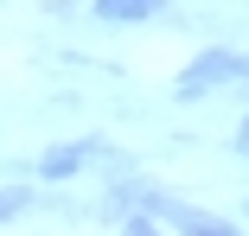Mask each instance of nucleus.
<instances>
[{
    "instance_id": "f257e3e1",
    "label": "nucleus",
    "mask_w": 249,
    "mask_h": 236,
    "mask_svg": "<svg viewBox=\"0 0 249 236\" xmlns=\"http://www.w3.org/2000/svg\"><path fill=\"white\" fill-rule=\"evenodd\" d=\"M230 83H249V45H198V58L173 77V109L211 102Z\"/></svg>"
},
{
    "instance_id": "f03ea898",
    "label": "nucleus",
    "mask_w": 249,
    "mask_h": 236,
    "mask_svg": "<svg viewBox=\"0 0 249 236\" xmlns=\"http://www.w3.org/2000/svg\"><path fill=\"white\" fill-rule=\"evenodd\" d=\"M83 179V153H77V140H45V147L32 153V185H77Z\"/></svg>"
},
{
    "instance_id": "20e7f679",
    "label": "nucleus",
    "mask_w": 249,
    "mask_h": 236,
    "mask_svg": "<svg viewBox=\"0 0 249 236\" xmlns=\"http://www.w3.org/2000/svg\"><path fill=\"white\" fill-rule=\"evenodd\" d=\"M32 217V185H0V223Z\"/></svg>"
},
{
    "instance_id": "39448f33",
    "label": "nucleus",
    "mask_w": 249,
    "mask_h": 236,
    "mask_svg": "<svg viewBox=\"0 0 249 236\" xmlns=\"http://www.w3.org/2000/svg\"><path fill=\"white\" fill-rule=\"evenodd\" d=\"M115 236H166V230H160L154 217H141V211H134V217H122V223H115Z\"/></svg>"
},
{
    "instance_id": "7ed1b4c3",
    "label": "nucleus",
    "mask_w": 249,
    "mask_h": 236,
    "mask_svg": "<svg viewBox=\"0 0 249 236\" xmlns=\"http://www.w3.org/2000/svg\"><path fill=\"white\" fill-rule=\"evenodd\" d=\"M166 7L173 0H83V19H96V26H154V19H166Z\"/></svg>"
}]
</instances>
